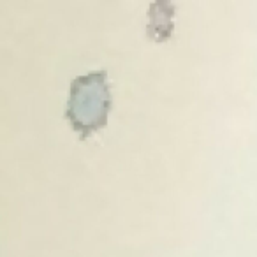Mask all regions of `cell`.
<instances>
[{"label": "cell", "instance_id": "6da1fadb", "mask_svg": "<svg viewBox=\"0 0 257 257\" xmlns=\"http://www.w3.org/2000/svg\"><path fill=\"white\" fill-rule=\"evenodd\" d=\"M111 111V92L107 72L93 71L72 79L69 88L65 120L86 141L92 134L102 131L107 125Z\"/></svg>", "mask_w": 257, "mask_h": 257}]
</instances>
